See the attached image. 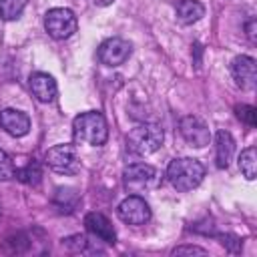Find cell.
I'll list each match as a JSON object with an SVG mask.
<instances>
[{
	"label": "cell",
	"instance_id": "8",
	"mask_svg": "<svg viewBox=\"0 0 257 257\" xmlns=\"http://www.w3.org/2000/svg\"><path fill=\"white\" fill-rule=\"evenodd\" d=\"M131 52H133L131 42H126L122 38H108V40H104L98 46L96 54H98L100 64H104V66H118V64L128 60Z\"/></svg>",
	"mask_w": 257,
	"mask_h": 257
},
{
	"label": "cell",
	"instance_id": "9",
	"mask_svg": "<svg viewBox=\"0 0 257 257\" xmlns=\"http://www.w3.org/2000/svg\"><path fill=\"white\" fill-rule=\"evenodd\" d=\"M179 131L183 135V139L191 145V147H207L209 141H211V131L209 126L199 118V116H183L181 122H179Z\"/></svg>",
	"mask_w": 257,
	"mask_h": 257
},
{
	"label": "cell",
	"instance_id": "18",
	"mask_svg": "<svg viewBox=\"0 0 257 257\" xmlns=\"http://www.w3.org/2000/svg\"><path fill=\"white\" fill-rule=\"evenodd\" d=\"M78 203V193L70 187H58L56 189V195H54V205L60 209V211H66L70 213Z\"/></svg>",
	"mask_w": 257,
	"mask_h": 257
},
{
	"label": "cell",
	"instance_id": "15",
	"mask_svg": "<svg viewBox=\"0 0 257 257\" xmlns=\"http://www.w3.org/2000/svg\"><path fill=\"white\" fill-rule=\"evenodd\" d=\"M175 12L179 22L183 24H193L197 20H201L205 16V6L197 0H177L175 4Z\"/></svg>",
	"mask_w": 257,
	"mask_h": 257
},
{
	"label": "cell",
	"instance_id": "19",
	"mask_svg": "<svg viewBox=\"0 0 257 257\" xmlns=\"http://www.w3.org/2000/svg\"><path fill=\"white\" fill-rule=\"evenodd\" d=\"M28 0H0V18L2 20H16L22 10L26 8Z\"/></svg>",
	"mask_w": 257,
	"mask_h": 257
},
{
	"label": "cell",
	"instance_id": "7",
	"mask_svg": "<svg viewBox=\"0 0 257 257\" xmlns=\"http://www.w3.org/2000/svg\"><path fill=\"white\" fill-rule=\"evenodd\" d=\"M116 215H118L120 221L139 227V225L149 223V219H151V207H149V203L141 195H128L116 207Z\"/></svg>",
	"mask_w": 257,
	"mask_h": 257
},
{
	"label": "cell",
	"instance_id": "14",
	"mask_svg": "<svg viewBox=\"0 0 257 257\" xmlns=\"http://www.w3.org/2000/svg\"><path fill=\"white\" fill-rule=\"evenodd\" d=\"M235 155V141L229 131H219L215 135V161L219 169H227Z\"/></svg>",
	"mask_w": 257,
	"mask_h": 257
},
{
	"label": "cell",
	"instance_id": "12",
	"mask_svg": "<svg viewBox=\"0 0 257 257\" xmlns=\"http://www.w3.org/2000/svg\"><path fill=\"white\" fill-rule=\"evenodd\" d=\"M84 225H86V229H88L96 239H100V241H104V243H114V241H116L114 227H112V223H110L102 213H96V211L88 213V215L84 217Z\"/></svg>",
	"mask_w": 257,
	"mask_h": 257
},
{
	"label": "cell",
	"instance_id": "2",
	"mask_svg": "<svg viewBox=\"0 0 257 257\" xmlns=\"http://www.w3.org/2000/svg\"><path fill=\"white\" fill-rule=\"evenodd\" d=\"M72 131H74L76 141L86 143L90 147H100L108 139L106 118L98 110H88V112H80L78 116H74Z\"/></svg>",
	"mask_w": 257,
	"mask_h": 257
},
{
	"label": "cell",
	"instance_id": "24",
	"mask_svg": "<svg viewBox=\"0 0 257 257\" xmlns=\"http://www.w3.org/2000/svg\"><path fill=\"white\" fill-rule=\"evenodd\" d=\"M183 253H189V255H205L207 251L203 247H197V245H183V247H175L173 249V255H183Z\"/></svg>",
	"mask_w": 257,
	"mask_h": 257
},
{
	"label": "cell",
	"instance_id": "22",
	"mask_svg": "<svg viewBox=\"0 0 257 257\" xmlns=\"http://www.w3.org/2000/svg\"><path fill=\"white\" fill-rule=\"evenodd\" d=\"M62 241H64V245H66L70 251H76V253H78V251H82V249L86 247V243H88L84 235H72V237L62 239Z\"/></svg>",
	"mask_w": 257,
	"mask_h": 257
},
{
	"label": "cell",
	"instance_id": "25",
	"mask_svg": "<svg viewBox=\"0 0 257 257\" xmlns=\"http://www.w3.org/2000/svg\"><path fill=\"white\" fill-rule=\"evenodd\" d=\"M247 36H249L251 42H257V38H255V20H249V24H247Z\"/></svg>",
	"mask_w": 257,
	"mask_h": 257
},
{
	"label": "cell",
	"instance_id": "21",
	"mask_svg": "<svg viewBox=\"0 0 257 257\" xmlns=\"http://www.w3.org/2000/svg\"><path fill=\"white\" fill-rule=\"evenodd\" d=\"M14 173H16V169H14L12 159L0 149V181H8V179H12Z\"/></svg>",
	"mask_w": 257,
	"mask_h": 257
},
{
	"label": "cell",
	"instance_id": "17",
	"mask_svg": "<svg viewBox=\"0 0 257 257\" xmlns=\"http://www.w3.org/2000/svg\"><path fill=\"white\" fill-rule=\"evenodd\" d=\"M14 175H16L18 181H22V183H26V185H34V187L42 181V169H40V165H38L36 161H30V163H26L24 167L16 169Z\"/></svg>",
	"mask_w": 257,
	"mask_h": 257
},
{
	"label": "cell",
	"instance_id": "23",
	"mask_svg": "<svg viewBox=\"0 0 257 257\" xmlns=\"http://www.w3.org/2000/svg\"><path fill=\"white\" fill-rule=\"evenodd\" d=\"M219 239H221V245L227 247L231 253L241 251V241H239V237H235V235H221Z\"/></svg>",
	"mask_w": 257,
	"mask_h": 257
},
{
	"label": "cell",
	"instance_id": "3",
	"mask_svg": "<svg viewBox=\"0 0 257 257\" xmlns=\"http://www.w3.org/2000/svg\"><path fill=\"white\" fill-rule=\"evenodd\" d=\"M163 128L155 122H145V124H137L135 128L128 131L126 135V147L131 153L135 155H151L155 153L161 145H163Z\"/></svg>",
	"mask_w": 257,
	"mask_h": 257
},
{
	"label": "cell",
	"instance_id": "5",
	"mask_svg": "<svg viewBox=\"0 0 257 257\" xmlns=\"http://www.w3.org/2000/svg\"><path fill=\"white\" fill-rule=\"evenodd\" d=\"M122 181H124V187L131 189L133 193H143L147 189L157 187L161 177H159V171L153 165L135 163V165H128L122 171Z\"/></svg>",
	"mask_w": 257,
	"mask_h": 257
},
{
	"label": "cell",
	"instance_id": "13",
	"mask_svg": "<svg viewBox=\"0 0 257 257\" xmlns=\"http://www.w3.org/2000/svg\"><path fill=\"white\" fill-rule=\"evenodd\" d=\"M30 90L40 102H52L56 98V80L46 72H34L30 76Z\"/></svg>",
	"mask_w": 257,
	"mask_h": 257
},
{
	"label": "cell",
	"instance_id": "6",
	"mask_svg": "<svg viewBox=\"0 0 257 257\" xmlns=\"http://www.w3.org/2000/svg\"><path fill=\"white\" fill-rule=\"evenodd\" d=\"M44 161L54 173L60 175H74L80 169V159L74 145H56L48 149Z\"/></svg>",
	"mask_w": 257,
	"mask_h": 257
},
{
	"label": "cell",
	"instance_id": "11",
	"mask_svg": "<svg viewBox=\"0 0 257 257\" xmlns=\"http://www.w3.org/2000/svg\"><path fill=\"white\" fill-rule=\"evenodd\" d=\"M231 72H233L235 82L241 88H253L255 86V80H257L255 58H251V56H237L233 60V64H231Z\"/></svg>",
	"mask_w": 257,
	"mask_h": 257
},
{
	"label": "cell",
	"instance_id": "1",
	"mask_svg": "<svg viewBox=\"0 0 257 257\" xmlns=\"http://www.w3.org/2000/svg\"><path fill=\"white\" fill-rule=\"evenodd\" d=\"M203 177H205V167L197 159H191V157L173 159L167 167L169 183L181 193H187V191H193L195 187H199Z\"/></svg>",
	"mask_w": 257,
	"mask_h": 257
},
{
	"label": "cell",
	"instance_id": "4",
	"mask_svg": "<svg viewBox=\"0 0 257 257\" xmlns=\"http://www.w3.org/2000/svg\"><path fill=\"white\" fill-rule=\"evenodd\" d=\"M44 28L54 40H64L76 32L78 20L70 8H52L44 16Z\"/></svg>",
	"mask_w": 257,
	"mask_h": 257
},
{
	"label": "cell",
	"instance_id": "20",
	"mask_svg": "<svg viewBox=\"0 0 257 257\" xmlns=\"http://www.w3.org/2000/svg\"><path fill=\"white\" fill-rule=\"evenodd\" d=\"M235 112H237V116H239L247 126H255V124H257V108H255V106H251V104H239V106L235 108Z\"/></svg>",
	"mask_w": 257,
	"mask_h": 257
},
{
	"label": "cell",
	"instance_id": "10",
	"mask_svg": "<svg viewBox=\"0 0 257 257\" xmlns=\"http://www.w3.org/2000/svg\"><path fill=\"white\" fill-rule=\"evenodd\" d=\"M0 126L10 137H24L30 131V118L26 112L16 108H4L0 110Z\"/></svg>",
	"mask_w": 257,
	"mask_h": 257
},
{
	"label": "cell",
	"instance_id": "16",
	"mask_svg": "<svg viewBox=\"0 0 257 257\" xmlns=\"http://www.w3.org/2000/svg\"><path fill=\"white\" fill-rule=\"evenodd\" d=\"M239 169L247 181H253L257 177V151L255 147H247L239 157Z\"/></svg>",
	"mask_w": 257,
	"mask_h": 257
}]
</instances>
